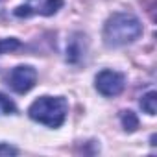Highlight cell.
Segmentation results:
<instances>
[{"label":"cell","mask_w":157,"mask_h":157,"mask_svg":"<svg viewBox=\"0 0 157 157\" xmlns=\"http://www.w3.org/2000/svg\"><path fill=\"white\" fill-rule=\"evenodd\" d=\"M19 48H21V43L17 39H0V54H8Z\"/></svg>","instance_id":"cell-9"},{"label":"cell","mask_w":157,"mask_h":157,"mask_svg":"<svg viewBox=\"0 0 157 157\" xmlns=\"http://www.w3.org/2000/svg\"><path fill=\"white\" fill-rule=\"evenodd\" d=\"M155 104H157V94H155V91H150V93H146V94L140 98V107H142V111L148 113L150 117L155 115V109H157Z\"/></svg>","instance_id":"cell-5"},{"label":"cell","mask_w":157,"mask_h":157,"mask_svg":"<svg viewBox=\"0 0 157 157\" xmlns=\"http://www.w3.org/2000/svg\"><path fill=\"white\" fill-rule=\"evenodd\" d=\"M120 120H122L124 129L129 131V133L139 128V118H137V115H135L133 111H122V113H120Z\"/></svg>","instance_id":"cell-6"},{"label":"cell","mask_w":157,"mask_h":157,"mask_svg":"<svg viewBox=\"0 0 157 157\" xmlns=\"http://www.w3.org/2000/svg\"><path fill=\"white\" fill-rule=\"evenodd\" d=\"M67 113H68V104L63 96H41L28 109L32 120L44 124L48 128H59L65 122Z\"/></svg>","instance_id":"cell-2"},{"label":"cell","mask_w":157,"mask_h":157,"mask_svg":"<svg viewBox=\"0 0 157 157\" xmlns=\"http://www.w3.org/2000/svg\"><path fill=\"white\" fill-rule=\"evenodd\" d=\"M35 82H37V70L30 65H19L8 76V85L19 94L32 91L35 87Z\"/></svg>","instance_id":"cell-3"},{"label":"cell","mask_w":157,"mask_h":157,"mask_svg":"<svg viewBox=\"0 0 157 157\" xmlns=\"http://www.w3.org/2000/svg\"><path fill=\"white\" fill-rule=\"evenodd\" d=\"M17 113V105L13 104V100H10L6 94L0 93V117L4 115H15Z\"/></svg>","instance_id":"cell-7"},{"label":"cell","mask_w":157,"mask_h":157,"mask_svg":"<svg viewBox=\"0 0 157 157\" xmlns=\"http://www.w3.org/2000/svg\"><path fill=\"white\" fill-rule=\"evenodd\" d=\"M63 6V0H46V4L39 10L41 15H54L57 10H61Z\"/></svg>","instance_id":"cell-8"},{"label":"cell","mask_w":157,"mask_h":157,"mask_svg":"<svg viewBox=\"0 0 157 157\" xmlns=\"http://www.w3.org/2000/svg\"><path fill=\"white\" fill-rule=\"evenodd\" d=\"M17 153H19V151H17V148L0 142V155H17Z\"/></svg>","instance_id":"cell-10"},{"label":"cell","mask_w":157,"mask_h":157,"mask_svg":"<svg viewBox=\"0 0 157 157\" xmlns=\"http://www.w3.org/2000/svg\"><path fill=\"white\" fill-rule=\"evenodd\" d=\"M96 91L104 96H118L122 91H124V85H126V78L124 74L117 72V70H102L98 76H96Z\"/></svg>","instance_id":"cell-4"},{"label":"cell","mask_w":157,"mask_h":157,"mask_svg":"<svg viewBox=\"0 0 157 157\" xmlns=\"http://www.w3.org/2000/svg\"><path fill=\"white\" fill-rule=\"evenodd\" d=\"M142 33V24L133 13H113L104 26V41L109 48L133 43Z\"/></svg>","instance_id":"cell-1"}]
</instances>
